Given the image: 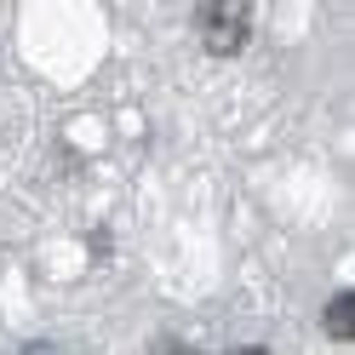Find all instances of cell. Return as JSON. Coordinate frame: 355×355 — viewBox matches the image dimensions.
Wrapping results in <instances>:
<instances>
[{
    "instance_id": "cell-1",
    "label": "cell",
    "mask_w": 355,
    "mask_h": 355,
    "mask_svg": "<svg viewBox=\"0 0 355 355\" xmlns=\"http://www.w3.org/2000/svg\"><path fill=\"white\" fill-rule=\"evenodd\" d=\"M201 40L218 52V58H235L241 46H247V29H252V6H241V0H212V6H201Z\"/></svg>"
},
{
    "instance_id": "cell-2",
    "label": "cell",
    "mask_w": 355,
    "mask_h": 355,
    "mask_svg": "<svg viewBox=\"0 0 355 355\" xmlns=\"http://www.w3.org/2000/svg\"><path fill=\"white\" fill-rule=\"evenodd\" d=\"M327 332L332 338H349V293H338L327 304Z\"/></svg>"
},
{
    "instance_id": "cell-3",
    "label": "cell",
    "mask_w": 355,
    "mask_h": 355,
    "mask_svg": "<svg viewBox=\"0 0 355 355\" xmlns=\"http://www.w3.org/2000/svg\"><path fill=\"white\" fill-rule=\"evenodd\" d=\"M155 355H201V349L184 344V338H161V344H155Z\"/></svg>"
},
{
    "instance_id": "cell-4",
    "label": "cell",
    "mask_w": 355,
    "mask_h": 355,
    "mask_svg": "<svg viewBox=\"0 0 355 355\" xmlns=\"http://www.w3.org/2000/svg\"><path fill=\"white\" fill-rule=\"evenodd\" d=\"M24 355H63V349H52V344H29Z\"/></svg>"
},
{
    "instance_id": "cell-5",
    "label": "cell",
    "mask_w": 355,
    "mask_h": 355,
    "mask_svg": "<svg viewBox=\"0 0 355 355\" xmlns=\"http://www.w3.org/2000/svg\"><path fill=\"white\" fill-rule=\"evenodd\" d=\"M235 355H270V349H235Z\"/></svg>"
}]
</instances>
